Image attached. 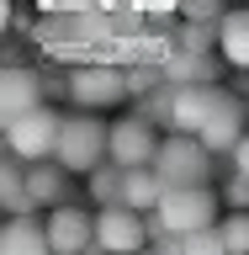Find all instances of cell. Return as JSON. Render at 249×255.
<instances>
[{
  "instance_id": "4",
  "label": "cell",
  "mask_w": 249,
  "mask_h": 255,
  "mask_svg": "<svg viewBox=\"0 0 249 255\" xmlns=\"http://www.w3.org/2000/svg\"><path fill=\"white\" fill-rule=\"evenodd\" d=\"M228 96L223 80H196V85H170V107H165V128L170 133H196L202 138V128L212 123V112L218 101Z\"/></svg>"
},
{
  "instance_id": "29",
  "label": "cell",
  "mask_w": 249,
  "mask_h": 255,
  "mask_svg": "<svg viewBox=\"0 0 249 255\" xmlns=\"http://www.w3.org/2000/svg\"><path fill=\"white\" fill-rule=\"evenodd\" d=\"M0 229H5V223H0Z\"/></svg>"
},
{
  "instance_id": "25",
  "label": "cell",
  "mask_w": 249,
  "mask_h": 255,
  "mask_svg": "<svg viewBox=\"0 0 249 255\" xmlns=\"http://www.w3.org/2000/svg\"><path fill=\"white\" fill-rule=\"evenodd\" d=\"M228 154H234V170H244V175H249V133L234 143V149H228Z\"/></svg>"
},
{
  "instance_id": "17",
  "label": "cell",
  "mask_w": 249,
  "mask_h": 255,
  "mask_svg": "<svg viewBox=\"0 0 249 255\" xmlns=\"http://www.w3.org/2000/svg\"><path fill=\"white\" fill-rule=\"evenodd\" d=\"M159 69H165V85H196V80H218V64H212V53H186V48H175V59H165Z\"/></svg>"
},
{
  "instance_id": "27",
  "label": "cell",
  "mask_w": 249,
  "mask_h": 255,
  "mask_svg": "<svg viewBox=\"0 0 249 255\" xmlns=\"http://www.w3.org/2000/svg\"><path fill=\"white\" fill-rule=\"evenodd\" d=\"M85 255H106V250H85Z\"/></svg>"
},
{
  "instance_id": "11",
  "label": "cell",
  "mask_w": 249,
  "mask_h": 255,
  "mask_svg": "<svg viewBox=\"0 0 249 255\" xmlns=\"http://www.w3.org/2000/svg\"><path fill=\"white\" fill-rule=\"evenodd\" d=\"M0 255H53L48 223L37 213H11L5 229H0Z\"/></svg>"
},
{
  "instance_id": "1",
  "label": "cell",
  "mask_w": 249,
  "mask_h": 255,
  "mask_svg": "<svg viewBox=\"0 0 249 255\" xmlns=\"http://www.w3.org/2000/svg\"><path fill=\"white\" fill-rule=\"evenodd\" d=\"M53 159H59L69 175H90L95 165H106L111 159V123L101 117V112H69L59 128V149H53Z\"/></svg>"
},
{
  "instance_id": "13",
  "label": "cell",
  "mask_w": 249,
  "mask_h": 255,
  "mask_svg": "<svg viewBox=\"0 0 249 255\" xmlns=\"http://www.w3.org/2000/svg\"><path fill=\"white\" fill-rule=\"evenodd\" d=\"M69 181H75V175L64 170L59 159H37V165H27V197H32V207L43 213V207L69 202V197H64V191H69Z\"/></svg>"
},
{
  "instance_id": "15",
  "label": "cell",
  "mask_w": 249,
  "mask_h": 255,
  "mask_svg": "<svg viewBox=\"0 0 249 255\" xmlns=\"http://www.w3.org/2000/svg\"><path fill=\"white\" fill-rule=\"evenodd\" d=\"M165 175L154 170V165H133V170L122 175V202L127 207H138V213H154L159 202H165Z\"/></svg>"
},
{
  "instance_id": "23",
  "label": "cell",
  "mask_w": 249,
  "mask_h": 255,
  "mask_svg": "<svg viewBox=\"0 0 249 255\" xmlns=\"http://www.w3.org/2000/svg\"><path fill=\"white\" fill-rule=\"evenodd\" d=\"M159 85H165V69H133V75H127V91L133 96H149V91H159Z\"/></svg>"
},
{
  "instance_id": "10",
  "label": "cell",
  "mask_w": 249,
  "mask_h": 255,
  "mask_svg": "<svg viewBox=\"0 0 249 255\" xmlns=\"http://www.w3.org/2000/svg\"><path fill=\"white\" fill-rule=\"evenodd\" d=\"M32 107H43V75L27 64H0V133Z\"/></svg>"
},
{
  "instance_id": "2",
  "label": "cell",
  "mask_w": 249,
  "mask_h": 255,
  "mask_svg": "<svg viewBox=\"0 0 249 255\" xmlns=\"http://www.w3.org/2000/svg\"><path fill=\"white\" fill-rule=\"evenodd\" d=\"M223 218V197L207 181H180V186H165V202L149 213L154 234H191V229H207V223Z\"/></svg>"
},
{
  "instance_id": "26",
  "label": "cell",
  "mask_w": 249,
  "mask_h": 255,
  "mask_svg": "<svg viewBox=\"0 0 249 255\" xmlns=\"http://www.w3.org/2000/svg\"><path fill=\"white\" fill-rule=\"evenodd\" d=\"M5 27H11V0H0V37H5Z\"/></svg>"
},
{
  "instance_id": "22",
  "label": "cell",
  "mask_w": 249,
  "mask_h": 255,
  "mask_svg": "<svg viewBox=\"0 0 249 255\" xmlns=\"http://www.w3.org/2000/svg\"><path fill=\"white\" fill-rule=\"evenodd\" d=\"M218 0H180V21H218Z\"/></svg>"
},
{
  "instance_id": "9",
  "label": "cell",
  "mask_w": 249,
  "mask_h": 255,
  "mask_svg": "<svg viewBox=\"0 0 249 255\" xmlns=\"http://www.w3.org/2000/svg\"><path fill=\"white\" fill-rule=\"evenodd\" d=\"M48 239H53V255H85L95 250V213H85V207L75 202H59L48 207Z\"/></svg>"
},
{
  "instance_id": "16",
  "label": "cell",
  "mask_w": 249,
  "mask_h": 255,
  "mask_svg": "<svg viewBox=\"0 0 249 255\" xmlns=\"http://www.w3.org/2000/svg\"><path fill=\"white\" fill-rule=\"evenodd\" d=\"M0 213H37L27 197V159H16L11 149L0 159Z\"/></svg>"
},
{
  "instance_id": "3",
  "label": "cell",
  "mask_w": 249,
  "mask_h": 255,
  "mask_svg": "<svg viewBox=\"0 0 249 255\" xmlns=\"http://www.w3.org/2000/svg\"><path fill=\"white\" fill-rule=\"evenodd\" d=\"M154 245V223H149V213H138V207L127 202H111V207H95V250L106 255H138Z\"/></svg>"
},
{
  "instance_id": "14",
  "label": "cell",
  "mask_w": 249,
  "mask_h": 255,
  "mask_svg": "<svg viewBox=\"0 0 249 255\" xmlns=\"http://www.w3.org/2000/svg\"><path fill=\"white\" fill-rule=\"evenodd\" d=\"M218 59L234 69H249V0L218 16Z\"/></svg>"
},
{
  "instance_id": "28",
  "label": "cell",
  "mask_w": 249,
  "mask_h": 255,
  "mask_svg": "<svg viewBox=\"0 0 249 255\" xmlns=\"http://www.w3.org/2000/svg\"><path fill=\"white\" fill-rule=\"evenodd\" d=\"M138 255H159V250H138Z\"/></svg>"
},
{
  "instance_id": "21",
  "label": "cell",
  "mask_w": 249,
  "mask_h": 255,
  "mask_svg": "<svg viewBox=\"0 0 249 255\" xmlns=\"http://www.w3.org/2000/svg\"><path fill=\"white\" fill-rule=\"evenodd\" d=\"M180 255H228V245H223V229H218V223H207V229H191V234H180Z\"/></svg>"
},
{
  "instance_id": "5",
  "label": "cell",
  "mask_w": 249,
  "mask_h": 255,
  "mask_svg": "<svg viewBox=\"0 0 249 255\" xmlns=\"http://www.w3.org/2000/svg\"><path fill=\"white\" fill-rule=\"evenodd\" d=\"M59 128H64V117L53 107H32V112H21V117L0 133V143H5L16 159L37 165V159H53V149H59Z\"/></svg>"
},
{
  "instance_id": "18",
  "label": "cell",
  "mask_w": 249,
  "mask_h": 255,
  "mask_svg": "<svg viewBox=\"0 0 249 255\" xmlns=\"http://www.w3.org/2000/svg\"><path fill=\"white\" fill-rule=\"evenodd\" d=\"M122 165H117V159H106V165H95L90 175H85V181H90V202L95 207H111V202H122Z\"/></svg>"
},
{
  "instance_id": "6",
  "label": "cell",
  "mask_w": 249,
  "mask_h": 255,
  "mask_svg": "<svg viewBox=\"0 0 249 255\" xmlns=\"http://www.w3.org/2000/svg\"><path fill=\"white\" fill-rule=\"evenodd\" d=\"M64 91H69V101L85 112H111L117 101H127V69H111V64H80V69H69V80H64Z\"/></svg>"
},
{
  "instance_id": "24",
  "label": "cell",
  "mask_w": 249,
  "mask_h": 255,
  "mask_svg": "<svg viewBox=\"0 0 249 255\" xmlns=\"http://www.w3.org/2000/svg\"><path fill=\"white\" fill-rule=\"evenodd\" d=\"M223 202H228V207H249V175H244V170H239L234 181H228V191H223Z\"/></svg>"
},
{
  "instance_id": "20",
  "label": "cell",
  "mask_w": 249,
  "mask_h": 255,
  "mask_svg": "<svg viewBox=\"0 0 249 255\" xmlns=\"http://www.w3.org/2000/svg\"><path fill=\"white\" fill-rule=\"evenodd\" d=\"M175 48H186V53H212V48H218V21H180Z\"/></svg>"
},
{
  "instance_id": "8",
  "label": "cell",
  "mask_w": 249,
  "mask_h": 255,
  "mask_svg": "<svg viewBox=\"0 0 249 255\" xmlns=\"http://www.w3.org/2000/svg\"><path fill=\"white\" fill-rule=\"evenodd\" d=\"M154 154H159V128H154V117L127 112V117L111 123V159H117L122 170H133V165H154Z\"/></svg>"
},
{
  "instance_id": "19",
  "label": "cell",
  "mask_w": 249,
  "mask_h": 255,
  "mask_svg": "<svg viewBox=\"0 0 249 255\" xmlns=\"http://www.w3.org/2000/svg\"><path fill=\"white\" fill-rule=\"evenodd\" d=\"M223 229V245H228V255H249V207H228L218 218Z\"/></svg>"
},
{
  "instance_id": "12",
  "label": "cell",
  "mask_w": 249,
  "mask_h": 255,
  "mask_svg": "<svg viewBox=\"0 0 249 255\" xmlns=\"http://www.w3.org/2000/svg\"><path fill=\"white\" fill-rule=\"evenodd\" d=\"M239 138H244V101L228 91V96L218 101V112H212V123L202 128V143L212 149V154H228Z\"/></svg>"
},
{
  "instance_id": "7",
  "label": "cell",
  "mask_w": 249,
  "mask_h": 255,
  "mask_svg": "<svg viewBox=\"0 0 249 255\" xmlns=\"http://www.w3.org/2000/svg\"><path fill=\"white\" fill-rule=\"evenodd\" d=\"M154 170L165 175L170 186H180V181H207L212 149H207L196 133H165V138H159V154H154Z\"/></svg>"
}]
</instances>
